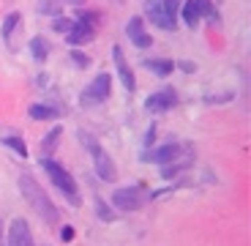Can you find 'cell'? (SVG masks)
<instances>
[{
    "mask_svg": "<svg viewBox=\"0 0 251 246\" xmlns=\"http://www.w3.org/2000/svg\"><path fill=\"white\" fill-rule=\"evenodd\" d=\"M96 38V27L85 25V22H79V19H74V25H71V30L66 33V44L69 47H82V44H90Z\"/></svg>",
    "mask_w": 251,
    "mask_h": 246,
    "instance_id": "7c38bea8",
    "label": "cell"
},
{
    "mask_svg": "<svg viewBox=\"0 0 251 246\" xmlns=\"http://www.w3.org/2000/svg\"><path fill=\"white\" fill-rule=\"evenodd\" d=\"M142 66L156 77H170L175 71V60H167V57H148Z\"/></svg>",
    "mask_w": 251,
    "mask_h": 246,
    "instance_id": "9a60e30c",
    "label": "cell"
},
{
    "mask_svg": "<svg viewBox=\"0 0 251 246\" xmlns=\"http://www.w3.org/2000/svg\"><path fill=\"white\" fill-rule=\"evenodd\" d=\"M172 107H177L175 88H161V90H156V93H151L148 99H145V109L153 112V115H161V112H167V109H172Z\"/></svg>",
    "mask_w": 251,
    "mask_h": 246,
    "instance_id": "9c48e42d",
    "label": "cell"
},
{
    "mask_svg": "<svg viewBox=\"0 0 251 246\" xmlns=\"http://www.w3.org/2000/svg\"><path fill=\"white\" fill-rule=\"evenodd\" d=\"M109 93H112V74L101 71V74H96L93 80H90L88 88L82 90L79 104H82V107H96V104H104V101L109 99Z\"/></svg>",
    "mask_w": 251,
    "mask_h": 246,
    "instance_id": "8992f818",
    "label": "cell"
},
{
    "mask_svg": "<svg viewBox=\"0 0 251 246\" xmlns=\"http://www.w3.org/2000/svg\"><path fill=\"white\" fill-rule=\"evenodd\" d=\"M0 233H3V221H0Z\"/></svg>",
    "mask_w": 251,
    "mask_h": 246,
    "instance_id": "f546056e",
    "label": "cell"
},
{
    "mask_svg": "<svg viewBox=\"0 0 251 246\" xmlns=\"http://www.w3.org/2000/svg\"><path fill=\"white\" fill-rule=\"evenodd\" d=\"M74 19H79V22H85V25H90V27H99L101 25V11H96V8H76V17Z\"/></svg>",
    "mask_w": 251,
    "mask_h": 246,
    "instance_id": "44dd1931",
    "label": "cell"
},
{
    "mask_svg": "<svg viewBox=\"0 0 251 246\" xmlns=\"http://www.w3.org/2000/svg\"><path fill=\"white\" fill-rule=\"evenodd\" d=\"M19 191H22L25 202L36 211L38 219L44 221V224H50V227L60 224V211L55 208V202L47 197V191L41 189V183H38L30 172H19Z\"/></svg>",
    "mask_w": 251,
    "mask_h": 246,
    "instance_id": "6da1fadb",
    "label": "cell"
},
{
    "mask_svg": "<svg viewBox=\"0 0 251 246\" xmlns=\"http://www.w3.org/2000/svg\"><path fill=\"white\" fill-rule=\"evenodd\" d=\"M57 3H66V6H74V8H82L88 0H57Z\"/></svg>",
    "mask_w": 251,
    "mask_h": 246,
    "instance_id": "f1b7e54d",
    "label": "cell"
},
{
    "mask_svg": "<svg viewBox=\"0 0 251 246\" xmlns=\"http://www.w3.org/2000/svg\"><path fill=\"white\" fill-rule=\"evenodd\" d=\"M6 246H36L30 233V224L25 219H14L8 224V233H6Z\"/></svg>",
    "mask_w": 251,
    "mask_h": 246,
    "instance_id": "8fae6325",
    "label": "cell"
},
{
    "mask_svg": "<svg viewBox=\"0 0 251 246\" xmlns=\"http://www.w3.org/2000/svg\"><path fill=\"white\" fill-rule=\"evenodd\" d=\"M69 57H71V63H74L76 69H88V66L93 63V60H90V55H88V52H82L79 47H71Z\"/></svg>",
    "mask_w": 251,
    "mask_h": 246,
    "instance_id": "7402d4cb",
    "label": "cell"
},
{
    "mask_svg": "<svg viewBox=\"0 0 251 246\" xmlns=\"http://www.w3.org/2000/svg\"><path fill=\"white\" fill-rule=\"evenodd\" d=\"M19 22H22V14H19V11L6 14L3 25H0V36H3V41H11V36H14V30L19 27Z\"/></svg>",
    "mask_w": 251,
    "mask_h": 246,
    "instance_id": "ffe728a7",
    "label": "cell"
},
{
    "mask_svg": "<svg viewBox=\"0 0 251 246\" xmlns=\"http://www.w3.org/2000/svg\"><path fill=\"white\" fill-rule=\"evenodd\" d=\"M188 164H191V159H188V156H186V159L177 156V159H172V162L161 164V178H164V181H170V178H177V175H180V172L188 167Z\"/></svg>",
    "mask_w": 251,
    "mask_h": 246,
    "instance_id": "e0dca14e",
    "label": "cell"
},
{
    "mask_svg": "<svg viewBox=\"0 0 251 246\" xmlns=\"http://www.w3.org/2000/svg\"><path fill=\"white\" fill-rule=\"evenodd\" d=\"M145 202H148V191L142 186H120L112 191V205L120 214H134V211H142Z\"/></svg>",
    "mask_w": 251,
    "mask_h": 246,
    "instance_id": "5b68a950",
    "label": "cell"
},
{
    "mask_svg": "<svg viewBox=\"0 0 251 246\" xmlns=\"http://www.w3.org/2000/svg\"><path fill=\"white\" fill-rule=\"evenodd\" d=\"M112 60H115V71H118L120 85L126 88V93H134L137 90V77H134V69L128 66V60H126L120 47H112Z\"/></svg>",
    "mask_w": 251,
    "mask_h": 246,
    "instance_id": "30bf717a",
    "label": "cell"
},
{
    "mask_svg": "<svg viewBox=\"0 0 251 246\" xmlns=\"http://www.w3.org/2000/svg\"><path fill=\"white\" fill-rule=\"evenodd\" d=\"M183 156V145H177V142H167V145H158V148H145V153L139 156V162L142 164H167L172 162V159Z\"/></svg>",
    "mask_w": 251,
    "mask_h": 246,
    "instance_id": "52a82bcc",
    "label": "cell"
},
{
    "mask_svg": "<svg viewBox=\"0 0 251 246\" xmlns=\"http://www.w3.org/2000/svg\"><path fill=\"white\" fill-rule=\"evenodd\" d=\"M63 112H66L63 107H55V104H38V101L27 107V115H30L33 120H57V118H63Z\"/></svg>",
    "mask_w": 251,
    "mask_h": 246,
    "instance_id": "4fadbf2b",
    "label": "cell"
},
{
    "mask_svg": "<svg viewBox=\"0 0 251 246\" xmlns=\"http://www.w3.org/2000/svg\"><path fill=\"white\" fill-rule=\"evenodd\" d=\"M60 241L63 244H71L74 241V227L71 224H60Z\"/></svg>",
    "mask_w": 251,
    "mask_h": 246,
    "instance_id": "484cf974",
    "label": "cell"
},
{
    "mask_svg": "<svg viewBox=\"0 0 251 246\" xmlns=\"http://www.w3.org/2000/svg\"><path fill=\"white\" fill-rule=\"evenodd\" d=\"M180 3L183 0H145V17L151 25L161 27V30H175Z\"/></svg>",
    "mask_w": 251,
    "mask_h": 246,
    "instance_id": "277c9868",
    "label": "cell"
},
{
    "mask_svg": "<svg viewBox=\"0 0 251 246\" xmlns=\"http://www.w3.org/2000/svg\"><path fill=\"white\" fill-rule=\"evenodd\" d=\"M71 25H74V19H71V17H63V14H60V17H52V22H50L52 30H55V33H63V36L71 30Z\"/></svg>",
    "mask_w": 251,
    "mask_h": 246,
    "instance_id": "cb8c5ba5",
    "label": "cell"
},
{
    "mask_svg": "<svg viewBox=\"0 0 251 246\" xmlns=\"http://www.w3.org/2000/svg\"><path fill=\"white\" fill-rule=\"evenodd\" d=\"M41 170L50 175V181H52V186L55 189H60V194L63 197H69V202L71 205H79V189H76V181H74V175H71L63 164H57L52 156H41Z\"/></svg>",
    "mask_w": 251,
    "mask_h": 246,
    "instance_id": "3957f363",
    "label": "cell"
},
{
    "mask_svg": "<svg viewBox=\"0 0 251 246\" xmlns=\"http://www.w3.org/2000/svg\"><path fill=\"white\" fill-rule=\"evenodd\" d=\"M153 139H156V123H151V126H148V132H145V148H151Z\"/></svg>",
    "mask_w": 251,
    "mask_h": 246,
    "instance_id": "83f0119b",
    "label": "cell"
},
{
    "mask_svg": "<svg viewBox=\"0 0 251 246\" xmlns=\"http://www.w3.org/2000/svg\"><path fill=\"white\" fill-rule=\"evenodd\" d=\"M60 137H63V126H52L50 132L44 134V139H41V153L44 156H52V153L57 151V145H60Z\"/></svg>",
    "mask_w": 251,
    "mask_h": 246,
    "instance_id": "2e32d148",
    "label": "cell"
},
{
    "mask_svg": "<svg viewBox=\"0 0 251 246\" xmlns=\"http://www.w3.org/2000/svg\"><path fill=\"white\" fill-rule=\"evenodd\" d=\"M175 69H180L183 74H194L197 63H194V60H180V63H175Z\"/></svg>",
    "mask_w": 251,
    "mask_h": 246,
    "instance_id": "4316f807",
    "label": "cell"
},
{
    "mask_svg": "<svg viewBox=\"0 0 251 246\" xmlns=\"http://www.w3.org/2000/svg\"><path fill=\"white\" fill-rule=\"evenodd\" d=\"M0 142H3L8 151L17 153L19 159H27V142L22 137H17V134H3V137H0Z\"/></svg>",
    "mask_w": 251,
    "mask_h": 246,
    "instance_id": "ac0fdd59",
    "label": "cell"
},
{
    "mask_svg": "<svg viewBox=\"0 0 251 246\" xmlns=\"http://www.w3.org/2000/svg\"><path fill=\"white\" fill-rule=\"evenodd\" d=\"M180 19H183V25L186 27H191L194 30L197 25H200V19H202V14H200V6H197V0H183L180 3Z\"/></svg>",
    "mask_w": 251,
    "mask_h": 246,
    "instance_id": "5bb4252c",
    "label": "cell"
},
{
    "mask_svg": "<svg viewBox=\"0 0 251 246\" xmlns=\"http://www.w3.org/2000/svg\"><path fill=\"white\" fill-rule=\"evenodd\" d=\"M30 55L36 57L38 63H47V57H50V41L44 36H33L30 38Z\"/></svg>",
    "mask_w": 251,
    "mask_h": 246,
    "instance_id": "d6986e66",
    "label": "cell"
},
{
    "mask_svg": "<svg viewBox=\"0 0 251 246\" xmlns=\"http://www.w3.org/2000/svg\"><path fill=\"white\" fill-rule=\"evenodd\" d=\"M126 38L131 41L137 50H148V47H153V36L148 33V27H145V17H131L128 22H126Z\"/></svg>",
    "mask_w": 251,
    "mask_h": 246,
    "instance_id": "ba28073f",
    "label": "cell"
},
{
    "mask_svg": "<svg viewBox=\"0 0 251 246\" xmlns=\"http://www.w3.org/2000/svg\"><path fill=\"white\" fill-rule=\"evenodd\" d=\"M96 214H99V219H101V221H107V224H109V221H115L112 208H109V205H107L104 200H96Z\"/></svg>",
    "mask_w": 251,
    "mask_h": 246,
    "instance_id": "d4e9b609",
    "label": "cell"
},
{
    "mask_svg": "<svg viewBox=\"0 0 251 246\" xmlns=\"http://www.w3.org/2000/svg\"><path fill=\"white\" fill-rule=\"evenodd\" d=\"M38 14L60 17V14H63V3H57V0H41V3H38Z\"/></svg>",
    "mask_w": 251,
    "mask_h": 246,
    "instance_id": "603a6c76",
    "label": "cell"
},
{
    "mask_svg": "<svg viewBox=\"0 0 251 246\" xmlns=\"http://www.w3.org/2000/svg\"><path fill=\"white\" fill-rule=\"evenodd\" d=\"M76 139L88 148L90 159H93V167H96V175H99L101 181H107V183L118 181V167H115V162L109 159V153L101 148L99 139H96L90 132H76Z\"/></svg>",
    "mask_w": 251,
    "mask_h": 246,
    "instance_id": "7a4b0ae2",
    "label": "cell"
}]
</instances>
